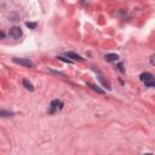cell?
Returning <instances> with one entry per match:
<instances>
[{
    "label": "cell",
    "instance_id": "6da1fadb",
    "mask_svg": "<svg viewBox=\"0 0 155 155\" xmlns=\"http://www.w3.org/2000/svg\"><path fill=\"white\" fill-rule=\"evenodd\" d=\"M62 108H63V102L59 101V99H54V101H52L51 104H50V113L52 114V113H54L56 110H61Z\"/></svg>",
    "mask_w": 155,
    "mask_h": 155
},
{
    "label": "cell",
    "instance_id": "7a4b0ae2",
    "mask_svg": "<svg viewBox=\"0 0 155 155\" xmlns=\"http://www.w3.org/2000/svg\"><path fill=\"white\" fill-rule=\"evenodd\" d=\"M10 36L13 38V39H19L22 36V29L19 27H12L10 29Z\"/></svg>",
    "mask_w": 155,
    "mask_h": 155
},
{
    "label": "cell",
    "instance_id": "3957f363",
    "mask_svg": "<svg viewBox=\"0 0 155 155\" xmlns=\"http://www.w3.org/2000/svg\"><path fill=\"white\" fill-rule=\"evenodd\" d=\"M13 62H16L18 64H22V65H25V67H33V63L29 59H25V58H13Z\"/></svg>",
    "mask_w": 155,
    "mask_h": 155
},
{
    "label": "cell",
    "instance_id": "277c9868",
    "mask_svg": "<svg viewBox=\"0 0 155 155\" xmlns=\"http://www.w3.org/2000/svg\"><path fill=\"white\" fill-rule=\"evenodd\" d=\"M139 79H140V81H148V80H150V79H154V76H153V74L151 73H148V71H145V73H142L140 75H139Z\"/></svg>",
    "mask_w": 155,
    "mask_h": 155
},
{
    "label": "cell",
    "instance_id": "5b68a950",
    "mask_svg": "<svg viewBox=\"0 0 155 155\" xmlns=\"http://www.w3.org/2000/svg\"><path fill=\"white\" fill-rule=\"evenodd\" d=\"M65 54H67V57L73 58L74 61H80V62H82V61H84V58H82V57H80L79 54H76V53H74V52H67Z\"/></svg>",
    "mask_w": 155,
    "mask_h": 155
},
{
    "label": "cell",
    "instance_id": "8992f818",
    "mask_svg": "<svg viewBox=\"0 0 155 155\" xmlns=\"http://www.w3.org/2000/svg\"><path fill=\"white\" fill-rule=\"evenodd\" d=\"M119 59V56L115 54V53H109L105 56V61L107 62H116Z\"/></svg>",
    "mask_w": 155,
    "mask_h": 155
},
{
    "label": "cell",
    "instance_id": "52a82bcc",
    "mask_svg": "<svg viewBox=\"0 0 155 155\" xmlns=\"http://www.w3.org/2000/svg\"><path fill=\"white\" fill-rule=\"evenodd\" d=\"M23 86H24L27 90H29V91H34V86H33V85H31L27 79H24V80H23Z\"/></svg>",
    "mask_w": 155,
    "mask_h": 155
},
{
    "label": "cell",
    "instance_id": "ba28073f",
    "mask_svg": "<svg viewBox=\"0 0 155 155\" xmlns=\"http://www.w3.org/2000/svg\"><path fill=\"white\" fill-rule=\"evenodd\" d=\"M144 85L147 87H155V79H150L148 81H144Z\"/></svg>",
    "mask_w": 155,
    "mask_h": 155
},
{
    "label": "cell",
    "instance_id": "9c48e42d",
    "mask_svg": "<svg viewBox=\"0 0 155 155\" xmlns=\"http://www.w3.org/2000/svg\"><path fill=\"white\" fill-rule=\"evenodd\" d=\"M90 86H91V87H92V88H93V90H94V91H97V92H98V93H101V94H102V93H103V91H102V90H101V88H98V87H97V86H96V85H93V84H90Z\"/></svg>",
    "mask_w": 155,
    "mask_h": 155
},
{
    "label": "cell",
    "instance_id": "30bf717a",
    "mask_svg": "<svg viewBox=\"0 0 155 155\" xmlns=\"http://www.w3.org/2000/svg\"><path fill=\"white\" fill-rule=\"evenodd\" d=\"M25 25H27L28 28H30V29H34V28L36 27V23H31V22H27V23H25Z\"/></svg>",
    "mask_w": 155,
    "mask_h": 155
},
{
    "label": "cell",
    "instance_id": "8fae6325",
    "mask_svg": "<svg viewBox=\"0 0 155 155\" xmlns=\"http://www.w3.org/2000/svg\"><path fill=\"white\" fill-rule=\"evenodd\" d=\"M150 63H151V64H153V65L155 67V53L150 56Z\"/></svg>",
    "mask_w": 155,
    "mask_h": 155
},
{
    "label": "cell",
    "instance_id": "7c38bea8",
    "mask_svg": "<svg viewBox=\"0 0 155 155\" xmlns=\"http://www.w3.org/2000/svg\"><path fill=\"white\" fill-rule=\"evenodd\" d=\"M58 59H61V61H63V62H68V63H71V61H69V59H65V58H63V57H57Z\"/></svg>",
    "mask_w": 155,
    "mask_h": 155
},
{
    "label": "cell",
    "instance_id": "4fadbf2b",
    "mask_svg": "<svg viewBox=\"0 0 155 155\" xmlns=\"http://www.w3.org/2000/svg\"><path fill=\"white\" fill-rule=\"evenodd\" d=\"M119 70H120L121 73H124V71H125V70H124V65H122V63H120V64H119Z\"/></svg>",
    "mask_w": 155,
    "mask_h": 155
}]
</instances>
